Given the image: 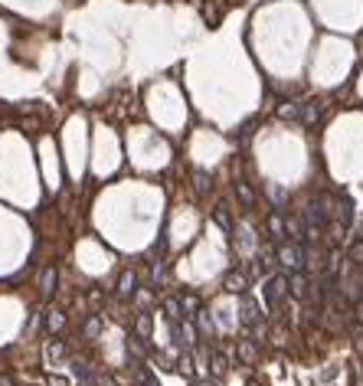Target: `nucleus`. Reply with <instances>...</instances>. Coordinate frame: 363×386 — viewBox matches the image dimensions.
I'll list each match as a JSON object with an SVG mask.
<instances>
[{
    "mask_svg": "<svg viewBox=\"0 0 363 386\" xmlns=\"http://www.w3.org/2000/svg\"><path fill=\"white\" fill-rule=\"evenodd\" d=\"M327 219H331V210H327V200L324 196H314L308 206H304V239H314L320 236V229L327 226Z\"/></svg>",
    "mask_w": 363,
    "mask_h": 386,
    "instance_id": "nucleus-1",
    "label": "nucleus"
},
{
    "mask_svg": "<svg viewBox=\"0 0 363 386\" xmlns=\"http://www.w3.org/2000/svg\"><path fill=\"white\" fill-rule=\"evenodd\" d=\"M285 291H288V279H285V275H268V279L262 281V298H265V308H275Z\"/></svg>",
    "mask_w": 363,
    "mask_h": 386,
    "instance_id": "nucleus-2",
    "label": "nucleus"
},
{
    "mask_svg": "<svg viewBox=\"0 0 363 386\" xmlns=\"http://www.w3.org/2000/svg\"><path fill=\"white\" fill-rule=\"evenodd\" d=\"M304 258H308V252L301 246H281L278 249V262L285 268H291V272H298L301 265H304Z\"/></svg>",
    "mask_w": 363,
    "mask_h": 386,
    "instance_id": "nucleus-3",
    "label": "nucleus"
},
{
    "mask_svg": "<svg viewBox=\"0 0 363 386\" xmlns=\"http://www.w3.org/2000/svg\"><path fill=\"white\" fill-rule=\"evenodd\" d=\"M239 318H242V324H249V327H256L258 324V301L249 298V295H242V301H239Z\"/></svg>",
    "mask_w": 363,
    "mask_h": 386,
    "instance_id": "nucleus-4",
    "label": "nucleus"
},
{
    "mask_svg": "<svg viewBox=\"0 0 363 386\" xmlns=\"http://www.w3.org/2000/svg\"><path fill=\"white\" fill-rule=\"evenodd\" d=\"M171 324V337L177 347H190L193 343V327L190 324H180V321H167Z\"/></svg>",
    "mask_w": 363,
    "mask_h": 386,
    "instance_id": "nucleus-5",
    "label": "nucleus"
},
{
    "mask_svg": "<svg viewBox=\"0 0 363 386\" xmlns=\"http://www.w3.org/2000/svg\"><path fill=\"white\" fill-rule=\"evenodd\" d=\"M72 373H75V380H79L82 386H98L95 370H92L86 360H72Z\"/></svg>",
    "mask_w": 363,
    "mask_h": 386,
    "instance_id": "nucleus-6",
    "label": "nucleus"
},
{
    "mask_svg": "<svg viewBox=\"0 0 363 386\" xmlns=\"http://www.w3.org/2000/svg\"><path fill=\"white\" fill-rule=\"evenodd\" d=\"M134 291H138V275H134V272H121L118 295H121V298H134Z\"/></svg>",
    "mask_w": 363,
    "mask_h": 386,
    "instance_id": "nucleus-7",
    "label": "nucleus"
},
{
    "mask_svg": "<svg viewBox=\"0 0 363 386\" xmlns=\"http://www.w3.org/2000/svg\"><path fill=\"white\" fill-rule=\"evenodd\" d=\"M40 291H43V295H53L56 291V268L53 265H46L43 272H40Z\"/></svg>",
    "mask_w": 363,
    "mask_h": 386,
    "instance_id": "nucleus-8",
    "label": "nucleus"
},
{
    "mask_svg": "<svg viewBox=\"0 0 363 386\" xmlns=\"http://www.w3.org/2000/svg\"><path fill=\"white\" fill-rule=\"evenodd\" d=\"M246 275H242V272H229V275H226V291H235V295H242V291H246Z\"/></svg>",
    "mask_w": 363,
    "mask_h": 386,
    "instance_id": "nucleus-9",
    "label": "nucleus"
},
{
    "mask_svg": "<svg viewBox=\"0 0 363 386\" xmlns=\"http://www.w3.org/2000/svg\"><path fill=\"white\" fill-rule=\"evenodd\" d=\"M288 288H291V295H298V298H304V295H308V279H304L301 272H295V275L288 279Z\"/></svg>",
    "mask_w": 363,
    "mask_h": 386,
    "instance_id": "nucleus-10",
    "label": "nucleus"
},
{
    "mask_svg": "<svg viewBox=\"0 0 363 386\" xmlns=\"http://www.w3.org/2000/svg\"><path fill=\"white\" fill-rule=\"evenodd\" d=\"M63 327H65L63 311H46V331H49V334H59Z\"/></svg>",
    "mask_w": 363,
    "mask_h": 386,
    "instance_id": "nucleus-11",
    "label": "nucleus"
},
{
    "mask_svg": "<svg viewBox=\"0 0 363 386\" xmlns=\"http://www.w3.org/2000/svg\"><path fill=\"white\" fill-rule=\"evenodd\" d=\"M164 314H167V321H180V318H183L180 301H177V298H167V301H164Z\"/></svg>",
    "mask_w": 363,
    "mask_h": 386,
    "instance_id": "nucleus-12",
    "label": "nucleus"
},
{
    "mask_svg": "<svg viewBox=\"0 0 363 386\" xmlns=\"http://www.w3.org/2000/svg\"><path fill=\"white\" fill-rule=\"evenodd\" d=\"M134 327H138V337H141V341H144V337H150V314L141 311L138 321H134Z\"/></svg>",
    "mask_w": 363,
    "mask_h": 386,
    "instance_id": "nucleus-13",
    "label": "nucleus"
},
{
    "mask_svg": "<svg viewBox=\"0 0 363 386\" xmlns=\"http://www.w3.org/2000/svg\"><path fill=\"white\" fill-rule=\"evenodd\" d=\"M268 229H272V236L275 239H285V233H288L285 223H281V216H272V219H268Z\"/></svg>",
    "mask_w": 363,
    "mask_h": 386,
    "instance_id": "nucleus-14",
    "label": "nucleus"
},
{
    "mask_svg": "<svg viewBox=\"0 0 363 386\" xmlns=\"http://www.w3.org/2000/svg\"><path fill=\"white\" fill-rule=\"evenodd\" d=\"M141 337H128V341H125V350H128V357H134V360H141V357H144V350H141Z\"/></svg>",
    "mask_w": 363,
    "mask_h": 386,
    "instance_id": "nucleus-15",
    "label": "nucleus"
},
{
    "mask_svg": "<svg viewBox=\"0 0 363 386\" xmlns=\"http://www.w3.org/2000/svg\"><path fill=\"white\" fill-rule=\"evenodd\" d=\"M210 364H213V373H226V354H219V350H213V357H210Z\"/></svg>",
    "mask_w": 363,
    "mask_h": 386,
    "instance_id": "nucleus-16",
    "label": "nucleus"
},
{
    "mask_svg": "<svg viewBox=\"0 0 363 386\" xmlns=\"http://www.w3.org/2000/svg\"><path fill=\"white\" fill-rule=\"evenodd\" d=\"M216 223L223 226L226 233H233V219H229V213H226V206H219V210H216Z\"/></svg>",
    "mask_w": 363,
    "mask_h": 386,
    "instance_id": "nucleus-17",
    "label": "nucleus"
},
{
    "mask_svg": "<svg viewBox=\"0 0 363 386\" xmlns=\"http://www.w3.org/2000/svg\"><path fill=\"white\" fill-rule=\"evenodd\" d=\"M235 193L242 196V203H246V206H252V203H256V196H252V190H249L246 183H235Z\"/></svg>",
    "mask_w": 363,
    "mask_h": 386,
    "instance_id": "nucleus-18",
    "label": "nucleus"
},
{
    "mask_svg": "<svg viewBox=\"0 0 363 386\" xmlns=\"http://www.w3.org/2000/svg\"><path fill=\"white\" fill-rule=\"evenodd\" d=\"M46 357H49V360H59V357H65V347L59 341L49 343V347H46Z\"/></svg>",
    "mask_w": 363,
    "mask_h": 386,
    "instance_id": "nucleus-19",
    "label": "nucleus"
},
{
    "mask_svg": "<svg viewBox=\"0 0 363 386\" xmlns=\"http://www.w3.org/2000/svg\"><path fill=\"white\" fill-rule=\"evenodd\" d=\"M196 190H200V193H206V190H210V173H206V171H200V173H196Z\"/></svg>",
    "mask_w": 363,
    "mask_h": 386,
    "instance_id": "nucleus-20",
    "label": "nucleus"
},
{
    "mask_svg": "<svg viewBox=\"0 0 363 386\" xmlns=\"http://www.w3.org/2000/svg\"><path fill=\"white\" fill-rule=\"evenodd\" d=\"M196 318H200V327H203V334H213V318H210V314L200 311Z\"/></svg>",
    "mask_w": 363,
    "mask_h": 386,
    "instance_id": "nucleus-21",
    "label": "nucleus"
},
{
    "mask_svg": "<svg viewBox=\"0 0 363 386\" xmlns=\"http://www.w3.org/2000/svg\"><path fill=\"white\" fill-rule=\"evenodd\" d=\"M98 327H102V321H98V318H92V321L86 324V337H95V334H98Z\"/></svg>",
    "mask_w": 363,
    "mask_h": 386,
    "instance_id": "nucleus-22",
    "label": "nucleus"
},
{
    "mask_svg": "<svg viewBox=\"0 0 363 386\" xmlns=\"http://www.w3.org/2000/svg\"><path fill=\"white\" fill-rule=\"evenodd\" d=\"M239 350H242V357H246V360H252V357H256V347H252V343H242Z\"/></svg>",
    "mask_w": 363,
    "mask_h": 386,
    "instance_id": "nucleus-23",
    "label": "nucleus"
},
{
    "mask_svg": "<svg viewBox=\"0 0 363 386\" xmlns=\"http://www.w3.org/2000/svg\"><path fill=\"white\" fill-rule=\"evenodd\" d=\"M49 386H65L63 376H49Z\"/></svg>",
    "mask_w": 363,
    "mask_h": 386,
    "instance_id": "nucleus-24",
    "label": "nucleus"
},
{
    "mask_svg": "<svg viewBox=\"0 0 363 386\" xmlns=\"http://www.w3.org/2000/svg\"><path fill=\"white\" fill-rule=\"evenodd\" d=\"M0 386H13V380L10 376H0Z\"/></svg>",
    "mask_w": 363,
    "mask_h": 386,
    "instance_id": "nucleus-25",
    "label": "nucleus"
}]
</instances>
